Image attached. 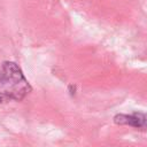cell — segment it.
I'll use <instances>...</instances> for the list:
<instances>
[{"mask_svg": "<svg viewBox=\"0 0 147 147\" xmlns=\"http://www.w3.org/2000/svg\"><path fill=\"white\" fill-rule=\"evenodd\" d=\"M32 87L15 62H3L0 67V101H21Z\"/></svg>", "mask_w": 147, "mask_h": 147, "instance_id": "obj_1", "label": "cell"}, {"mask_svg": "<svg viewBox=\"0 0 147 147\" xmlns=\"http://www.w3.org/2000/svg\"><path fill=\"white\" fill-rule=\"evenodd\" d=\"M114 121L115 123L121 125H129L136 129L147 131V114L144 113H133L130 115H125V114L116 115L114 117Z\"/></svg>", "mask_w": 147, "mask_h": 147, "instance_id": "obj_2", "label": "cell"}]
</instances>
